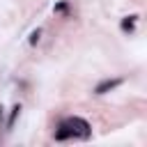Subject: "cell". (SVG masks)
Wrapping results in <instances>:
<instances>
[{
	"instance_id": "52a82bcc",
	"label": "cell",
	"mask_w": 147,
	"mask_h": 147,
	"mask_svg": "<svg viewBox=\"0 0 147 147\" xmlns=\"http://www.w3.org/2000/svg\"><path fill=\"white\" fill-rule=\"evenodd\" d=\"M0 122H2V106H0Z\"/></svg>"
},
{
	"instance_id": "8992f818",
	"label": "cell",
	"mask_w": 147,
	"mask_h": 147,
	"mask_svg": "<svg viewBox=\"0 0 147 147\" xmlns=\"http://www.w3.org/2000/svg\"><path fill=\"white\" fill-rule=\"evenodd\" d=\"M55 11H67V2H57L55 5Z\"/></svg>"
},
{
	"instance_id": "6da1fadb",
	"label": "cell",
	"mask_w": 147,
	"mask_h": 147,
	"mask_svg": "<svg viewBox=\"0 0 147 147\" xmlns=\"http://www.w3.org/2000/svg\"><path fill=\"white\" fill-rule=\"evenodd\" d=\"M90 136H92V129L83 117H67L57 124V131H55V140H69V138L87 140Z\"/></svg>"
},
{
	"instance_id": "7a4b0ae2",
	"label": "cell",
	"mask_w": 147,
	"mask_h": 147,
	"mask_svg": "<svg viewBox=\"0 0 147 147\" xmlns=\"http://www.w3.org/2000/svg\"><path fill=\"white\" fill-rule=\"evenodd\" d=\"M119 85H122V78H106L94 87V94H106V92H110V90H115Z\"/></svg>"
},
{
	"instance_id": "277c9868",
	"label": "cell",
	"mask_w": 147,
	"mask_h": 147,
	"mask_svg": "<svg viewBox=\"0 0 147 147\" xmlns=\"http://www.w3.org/2000/svg\"><path fill=\"white\" fill-rule=\"evenodd\" d=\"M18 115H21V106L16 103V106L11 108V115H9V119H7V129H11V126H14V122H16V117H18Z\"/></svg>"
},
{
	"instance_id": "3957f363",
	"label": "cell",
	"mask_w": 147,
	"mask_h": 147,
	"mask_svg": "<svg viewBox=\"0 0 147 147\" xmlns=\"http://www.w3.org/2000/svg\"><path fill=\"white\" fill-rule=\"evenodd\" d=\"M136 21H138V14L124 16V18H122V30H124V32H133V30H136Z\"/></svg>"
},
{
	"instance_id": "5b68a950",
	"label": "cell",
	"mask_w": 147,
	"mask_h": 147,
	"mask_svg": "<svg viewBox=\"0 0 147 147\" xmlns=\"http://www.w3.org/2000/svg\"><path fill=\"white\" fill-rule=\"evenodd\" d=\"M39 37H41V30L37 28V30H34V32L30 34V44H37V41H39Z\"/></svg>"
}]
</instances>
